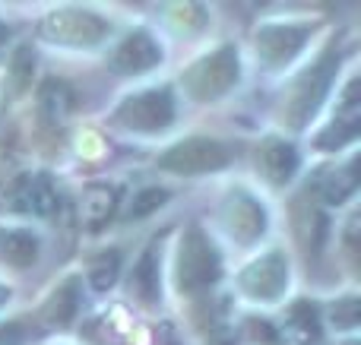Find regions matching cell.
<instances>
[{"instance_id": "7c38bea8", "label": "cell", "mask_w": 361, "mask_h": 345, "mask_svg": "<svg viewBox=\"0 0 361 345\" xmlns=\"http://www.w3.org/2000/svg\"><path fill=\"white\" fill-rule=\"evenodd\" d=\"M257 165H260V171L267 175L269 184H286L292 181V175L298 171V152H295L292 143H286V139L279 137H269L260 143V149H257Z\"/></svg>"}, {"instance_id": "d4e9b609", "label": "cell", "mask_w": 361, "mask_h": 345, "mask_svg": "<svg viewBox=\"0 0 361 345\" xmlns=\"http://www.w3.org/2000/svg\"><path fill=\"white\" fill-rule=\"evenodd\" d=\"M165 200H169V190L162 187H146L143 194H137V200L130 203V213H127V219H146L149 213H156V209L165 206Z\"/></svg>"}, {"instance_id": "2e32d148", "label": "cell", "mask_w": 361, "mask_h": 345, "mask_svg": "<svg viewBox=\"0 0 361 345\" xmlns=\"http://www.w3.org/2000/svg\"><path fill=\"white\" fill-rule=\"evenodd\" d=\"M76 310H80V279L73 276L51 291V298L42 308V323H48V327H67L76 317Z\"/></svg>"}, {"instance_id": "83f0119b", "label": "cell", "mask_w": 361, "mask_h": 345, "mask_svg": "<svg viewBox=\"0 0 361 345\" xmlns=\"http://www.w3.org/2000/svg\"><path fill=\"white\" fill-rule=\"evenodd\" d=\"M6 38H10V29H6V25H4V23H0V44H4V42H6Z\"/></svg>"}, {"instance_id": "cb8c5ba5", "label": "cell", "mask_w": 361, "mask_h": 345, "mask_svg": "<svg viewBox=\"0 0 361 345\" xmlns=\"http://www.w3.org/2000/svg\"><path fill=\"white\" fill-rule=\"evenodd\" d=\"M169 19H171V25H175V32L193 35V32L203 29L206 10L200 4H175V6H169Z\"/></svg>"}, {"instance_id": "7402d4cb", "label": "cell", "mask_w": 361, "mask_h": 345, "mask_svg": "<svg viewBox=\"0 0 361 345\" xmlns=\"http://www.w3.org/2000/svg\"><path fill=\"white\" fill-rule=\"evenodd\" d=\"M32 73H35V51L29 44L13 54V63H10V73H6V92L10 95H23L32 82Z\"/></svg>"}, {"instance_id": "603a6c76", "label": "cell", "mask_w": 361, "mask_h": 345, "mask_svg": "<svg viewBox=\"0 0 361 345\" xmlns=\"http://www.w3.org/2000/svg\"><path fill=\"white\" fill-rule=\"evenodd\" d=\"M121 276V253L118 251H102L99 257L89 263V285L95 291H108Z\"/></svg>"}, {"instance_id": "7a4b0ae2", "label": "cell", "mask_w": 361, "mask_h": 345, "mask_svg": "<svg viewBox=\"0 0 361 345\" xmlns=\"http://www.w3.org/2000/svg\"><path fill=\"white\" fill-rule=\"evenodd\" d=\"M219 272H222V260H219L216 244L206 238L200 225H190L178 247V270H175L178 289L180 291H203L216 282Z\"/></svg>"}, {"instance_id": "d6986e66", "label": "cell", "mask_w": 361, "mask_h": 345, "mask_svg": "<svg viewBox=\"0 0 361 345\" xmlns=\"http://www.w3.org/2000/svg\"><path fill=\"white\" fill-rule=\"evenodd\" d=\"M355 168H358V162L352 158L343 171H326V175L317 181V194H320V200H324L326 206H339V203H345L358 190Z\"/></svg>"}, {"instance_id": "9c48e42d", "label": "cell", "mask_w": 361, "mask_h": 345, "mask_svg": "<svg viewBox=\"0 0 361 345\" xmlns=\"http://www.w3.org/2000/svg\"><path fill=\"white\" fill-rule=\"evenodd\" d=\"M222 225L238 244H254L263 232H267V213L263 206L244 190H235V194L225 196L222 203Z\"/></svg>"}, {"instance_id": "ffe728a7", "label": "cell", "mask_w": 361, "mask_h": 345, "mask_svg": "<svg viewBox=\"0 0 361 345\" xmlns=\"http://www.w3.org/2000/svg\"><path fill=\"white\" fill-rule=\"evenodd\" d=\"M288 323H292V333L298 336L305 345H317L324 339V330H320V310L314 301H295L288 308Z\"/></svg>"}, {"instance_id": "e0dca14e", "label": "cell", "mask_w": 361, "mask_h": 345, "mask_svg": "<svg viewBox=\"0 0 361 345\" xmlns=\"http://www.w3.org/2000/svg\"><path fill=\"white\" fill-rule=\"evenodd\" d=\"M38 111H42V120L48 127H63V120L73 111V92H70L67 82H61V80L44 82L38 89Z\"/></svg>"}, {"instance_id": "30bf717a", "label": "cell", "mask_w": 361, "mask_h": 345, "mask_svg": "<svg viewBox=\"0 0 361 345\" xmlns=\"http://www.w3.org/2000/svg\"><path fill=\"white\" fill-rule=\"evenodd\" d=\"M307 38H311L307 25H288V23L286 25H263L254 38L257 57H260L267 67H282V63H288L305 48Z\"/></svg>"}, {"instance_id": "9a60e30c", "label": "cell", "mask_w": 361, "mask_h": 345, "mask_svg": "<svg viewBox=\"0 0 361 345\" xmlns=\"http://www.w3.org/2000/svg\"><path fill=\"white\" fill-rule=\"evenodd\" d=\"M326 225H330V222H326L324 209L301 196V203L295 206V234H298L301 247H305L307 253H320V247H324V241H326Z\"/></svg>"}, {"instance_id": "5b68a950", "label": "cell", "mask_w": 361, "mask_h": 345, "mask_svg": "<svg viewBox=\"0 0 361 345\" xmlns=\"http://www.w3.org/2000/svg\"><path fill=\"white\" fill-rule=\"evenodd\" d=\"M175 120V99L169 89H146V92L127 95L114 111V124L137 133H159Z\"/></svg>"}, {"instance_id": "4316f807", "label": "cell", "mask_w": 361, "mask_h": 345, "mask_svg": "<svg viewBox=\"0 0 361 345\" xmlns=\"http://www.w3.org/2000/svg\"><path fill=\"white\" fill-rule=\"evenodd\" d=\"M247 333L254 342H269V345L279 342V333H276L267 320H247Z\"/></svg>"}, {"instance_id": "8992f818", "label": "cell", "mask_w": 361, "mask_h": 345, "mask_svg": "<svg viewBox=\"0 0 361 345\" xmlns=\"http://www.w3.org/2000/svg\"><path fill=\"white\" fill-rule=\"evenodd\" d=\"M57 203L61 200L48 175H10L0 181V213L51 215Z\"/></svg>"}, {"instance_id": "ba28073f", "label": "cell", "mask_w": 361, "mask_h": 345, "mask_svg": "<svg viewBox=\"0 0 361 345\" xmlns=\"http://www.w3.org/2000/svg\"><path fill=\"white\" fill-rule=\"evenodd\" d=\"M241 291L254 301H279L288 285V260L282 251H269L241 270Z\"/></svg>"}, {"instance_id": "484cf974", "label": "cell", "mask_w": 361, "mask_h": 345, "mask_svg": "<svg viewBox=\"0 0 361 345\" xmlns=\"http://www.w3.org/2000/svg\"><path fill=\"white\" fill-rule=\"evenodd\" d=\"M333 323L339 330H355L358 327V298H343L333 304Z\"/></svg>"}, {"instance_id": "44dd1931", "label": "cell", "mask_w": 361, "mask_h": 345, "mask_svg": "<svg viewBox=\"0 0 361 345\" xmlns=\"http://www.w3.org/2000/svg\"><path fill=\"white\" fill-rule=\"evenodd\" d=\"M361 133V120L358 114H345V118H336L324 133L317 137V149H343V146L355 143Z\"/></svg>"}, {"instance_id": "ac0fdd59", "label": "cell", "mask_w": 361, "mask_h": 345, "mask_svg": "<svg viewBox=\"0 0 361 345\" xmlns=\"http://www.w3.org/2000/svg\"><path fill=\"white\" fill-rule=\"evenodd\" d=\"M38 257V238L23 228H0V260L10 266H32Z\"/></svg>"}, {"instance_id": "6da1fadb", "label": "cell", "mask_w": 361, "mask_h": 345, "mask_svg": "<svg viewBox=\"0 0 361 345\" xmlns=\"http://www.w3.org/2000/svg\"><path fill=\"white\" fill-rule=\"evenodd\" d=\"M238 70H241V63H238L235 44H222L212 54L190 63L180 76V86L193 101H216L238 82Z\"/></svg>"}, {"instance_id": "3957f363", "label": "cell", "mask_w": 361, "mask_h": 345, "mask_svg": "<svg viewBox=\"0 0 361 345\" xmlns=\"http://www.w3.org/2000/svg\"><path fill=\"white\" fill-rule=\"evenodd\" d=\"M336 70H339V51H336V44H330V48L320 54V61L295 82L292 99H288V108H286V118L295 130H301V127L317 114L320 101L326 99V92H330V86H333Z\"/></svg>"}, {"instance_id": "4fadbf2b", "label": "cell", "mask_w": 361, "mask_h": 345, "mask_svg": "<svg viewBox=\"0 0 361 345\" xmlns=\"http://www.w3.org/2000/svg\"><path fill=\"white\" fill-rule=\"evenodd\" d=\"M130 295H137L143 304H156L159 295H162V251H159V241H152L133 266Z\"/></svg>"}, {"instance_id": "f1b7e54d", "label": "cell", "mask_w": 361, "mask_h": 345, "mask_svg": "<svg viewBox=\"0 0 361 345\" xmlns=\"http://www.w3.org/2000/svg\"><path fill=\"white\" fill-rule=\"evenodd\" d=\"M4 301H10V289H4V285H0V304Z\"/></svg>"}, {"instance_id": "5bb4252c", "label": "cell", "mask_w": 361, "mask_h": 345, "mask_svg": "<svg viewBox=\"0 0 361 345\" xmlns=\"http://www.w3.org/2000/svg\"><path fill=\"white\" fill-rule=\"evenodd\" d=\"M114 209H118V187H111V184H89V187L82 190L80 219L86 228L99 232L114 215Z\"/></svg>"}, {"instance_id": "52a82bcc", "label": "cell", "mask_w": 361, "mask_h": 345, "mask_svg": "<svg viewBox=\"0 0 361 345\" xmlns=\"http://www.w3.org/2000/svg\"><path fill=\"white\" fill-rule=\"evenodd\" d=\"M231 162V149L219 139H206V137H193L184 143L171 146L162 158L159 168L171 171V175H206V171H219Z\"/></svg>"}, {"instance_id": "277c9868", "label": "cell", "mask_w": 361, "mask_h": 345, "mask_svg": "<svg viewBox=\"0 0 361 345\" xmlns=\"http://www.w3.org/2000/svg\"><path fill=\"white\" fill-rule=\"evenodd\" d=\"M38 35L51 44H70V48H89V44H99L108 35V23L102 16L80 6H63V10L51 13L42 19L38 25Z\"/></svg>"}, {"instance_id": "8fae6325", "label": "cell", "mask_w": 361, "mask_h": 345, "mask_svg": "<svg viewBox=\"0 0 361 345\" xmlns=\"http://www.w3.org/2000/svg\"><path fill=\"white\" fill-rule=\"evenodd\" d=\"M159 61H162V51H159L156 38L143 29L130 32V35L111 51V70L114 73H124V76L146 73V70H152Z\"/></svg>"}]
</instances>
